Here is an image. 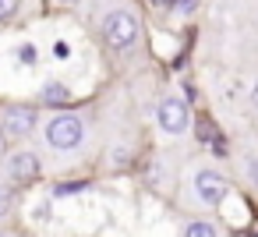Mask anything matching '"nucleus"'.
I'll use <instances>...</instances> for the list:
<instances>
[{
  "label": "nucleus",
  "instance_id": "obj_1",
  "mask_svg": "<svg viewBox=\"0 0 258 237\" xmlns=\"http://www.w3.org/2000/svg\"><path fill=\"white\" fill-rule=\"evenodd\" d=\"M43 138L53 152H75L82 149L85 142V121L71 110H60V113H50V121L43 124Z\"/></svg>",
  "mask_w": 258,
  "mask_h": 237
},
{
  "label": "nucleus",
  "instance_id": "obj_2",
  "mask_svg": "<svg viewBox=\"0 0 258 237\" xmlns=\"http://www.w3.org/2000/svg\"><path fill=\"white\" fill-rule=\"evenodd\" d=\"M138 18L131 11H110L103 18V39L113 46V50H127L135 39H138Z\"/></svg>",
  "mask_w": 258,
  "mask_h": 237
},
{
  "label": "nucleus",
  "instance_id": "obj_3",
  "mask_svg": "<svg viewBox=\"0 0 258 237\" xmlns=\"http://www.w3.org/2000/svg\"><path fill=\"white\" fill-rule=\"evenodd\" d=\"M191 191H195V198L202 202V205H219L223 198H226V177L219 173V170H212V166H198L195 170V177H191Z\"/></svg>",
  "mask_w": 258,
  "mask_h": 237
},
{
  "label": "nucleus",
  "instance_id": "obj_4",
  "mask_svg": "<svg viewBox=\"0 0 258 237\" xmlns=\"http://www.w3.org/2000/svg\"><path fill=\"white\" fill-rule=\"evenodd\" d=\"M36 124H39V117L25 103H11V106L0 110V128H4L8 138H29L36 131Z\"/></svg>",
  "mask_w": 258,
  "mask_h": 237
},
{
  "label": "nucleus",
  "instance_id": "obj_5",
  "mask_svg": "<svg viewBox=\"0 0 258 237\" xmlns=\"http://www.w3.org/2000/svg\"><path fill=\"white\" fill-rule=\"evenodd\" d=\"M156 121H159V128L166 135H184L191 128V110H187V103L180 96H166L159 103V110H156Z\"/></svg>",
  "mask_w": 258,
  "mask_h": 237
},
{
  "label": "nucleus",
  "instance_id": "obj_6",
  "mask_svg": "<svg viewBox=\"0 0 258 237\" xmlns=\"http://www.w3.org/2000/svg\"><path fill=\"white\" fill-rule=\"evenodd\" d=\"M8 177L11 181H18V184H29V181H36L39 177V156L32 152V149H18V152H11L8 156Z\"/></svg>",
  "mask_w": 258,
  "mask_h": 237
},
{
  "label": "nucleus",
  "instance_id": "obj_7",
  "mask_svg": "<svg viewBox=\"0 0 258 237\" xmlns=\"http://www.w3.org/2000/svg\"><path fill=\"white\" fill-rule=\"evenodd\" d=\"M39 99H43V103H68V99H71V89H68L64 82H46V85L39 89Z\"/></svg>",
  "mask_w": 258,
  "mask_h": 237
},
{
  "label": "nucleus",
  "instance_id": "obj_8",
  "mask_svg": "<svg viewBox=\"0 0 258 237\" xmlns=\"http://www.w3.org/2000/svg\"><path fill=\"white\" fill-rule=\"evenodd\" d=\"M184 237H216V226L205 223V219H195V223L184 226Z\"/></svg>",
  "mask_w": 258,
  "mask_h": 237
},
{
  "label": "nucleus",
  "instance_id": "obj_9",
  "mask_svg": "<svg viewBox=\"0 0 258 237\" xmlns=\"http://www.w3.org/2000/svg\"><path fill=\"white\" fill-rule=\"evenodd\" d=\"M11 205H15V191H11V184H8V181H0V216H8V212H11Z\"/></svg>",
  "mask_w": 258,
  "mask_h": 237
},
{
  "label": "nucleus",
  "instance_id": "obj_10",
  "mask_svg": "<svg viewBox=\"0 0 258 237\" xmlns=\"http://www.w3.org/2000/svg\"><path fill=\"white\" fill-rule=\"evenodd\" d=\"M244 173H247V181L258 188V156H247V159H244Z\"/></svg>",
  "mask_w": 258,
  "mask_h": 237
},
{
  "label": "nucleus",
  "instance_id": "obj_11",
  "mask_svg": "<svg viewBox=\"0 0 258 237\" xmlns=\"http://www.w3.org/2000/svg\"><path fill=\"white\" fill-rule=\"evenodd\" d=\"M18 61L32 68V64H36V46H32V43H25V46H18Z\"/></svg>",
  "mask_w": 258,
  "mask_h": 237
},
{
  "label": "nucleus",
  "instance_id": "obj_12",
  "mask_svg": "<svg viewBox=\"0 0 258 237\" xmlns=\"http://www.w3.org/2000/svg\"><path fill=\"white\" fill-rule=\"evenodd\" d=\"M18 11V0H0V22H4V18H11Z\"/></svg>",
  "mask_w": 258,
  "mask_h": 237
},
{
  "label": "nucleus",
  "instance_id": "obj_13",
  "mask_svg": "<svg viewBox=\"0 0 258 237\" xmlns=\"http://www.w3.org/2000/svg\"><path fill=\"white\" fill-rule=\"evenodd\" d=\"M68 53H71V46H68V43H53V57H57V61H64Z\"/></svg>",
  "mask_w": 258,
  "mask_h": 237
},
{
  "label": "nucleus",
  "instance_id": "obj_14",
  "mask_svg": "<svg viewBox=\"0 0 258 237\" xmlns=\"http://www.w3.org/2000/svg\"><path fill=\"white\" fill-rule=\"evenodd\" d=\"M251 106H254V110H258V82H254V85H251Z\"/></svg>",
  "mask_w": 258,
  "mask_h": 237
},
{
  "label": "nucleus",
  "instance_id": "obj_15",
  "mask_svg": "<svg viewBox=\"0 0 258 237\" xmlns=\"http://www.w3.org/2000/svg\"><path fill=\"white\" fill-rule=\"evenodd\" d=\"M60 4H75V0H60Z\"/></svg>",
  "mask_w": 258,
  "mask_h": 237
}]
</instances>
